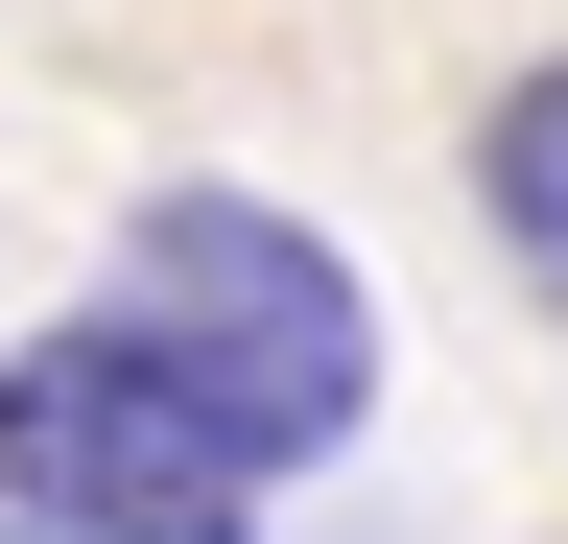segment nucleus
<instances>
[{"label": "nucleus", "instance_id": "nucleus-1", "mask_svg": "<svg viewBox=\"0 0 568 544\" xmlns=\"http://www.w3.org/2000/svg\"><path fill=\"white\" fill-rule=\"evenodd\" d=\"M95 308L237 427V473H308V450L379 427V285H355L308 214H261V189H142Z\"/></svg>", "mask_w": 568, "mask_h": 544}, {"label": "nucleus", "instance_id": "nucleus-2", "mask_svg": "<svg viewBox=\"0 0 568 544\" xmlns=\"http://www.w3.org/2000/svg\"><path fill=\"white\" fill-rule=\"evenodd\" d=\"M0 521L24 544H261V473L119 308H71L0 356Z\"/></svg>", "mask_w": 568, "mask_h": 544}, {"label": "nucleus", "instance_id": "nucleus-3", "mask_svg": "<svg viewBox=\"0 0 568 544\" xmlns=\"http://www.w3.org/2000/svg\"><path fill=\"white\" fill-rule=\"evenodd\" d=\"M474 214H497V260H521V285L568 308V48L474 95Z\"/></svg>", "mask_w": 568, "mask_h": 544}, {"label": "nucleus", "instance_id": "nucleus-4", "mask_svg": "<svg viewBox=\"0 0 568 544\" xmlns=\"http://www.w3.org/2000/svg\"><path fill=\"white\" fill-rule=\"evenodd\" d=\"M0 544H24V521H0Z\"/></svg>", "mask_w": 568, "mask_h": 544}]
</instances>
